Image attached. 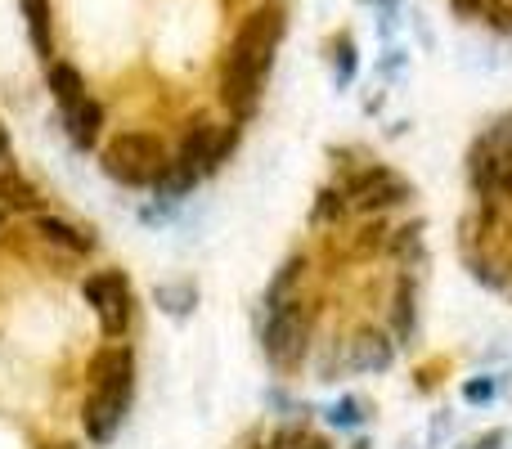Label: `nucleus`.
I'll return each instance as SVG.
<instances>
[{
	"instance_id": "nucleus-1",
	"label": "nucleus",
	"mask_w": 512,
	"mask_h": 449,
	"mask_svg": "<svg viewBox=\"0 0 512 449\" xmlns=\"http://www.w3.org/2000/svg\"><path fill=\"white\" fill-rule=\"evenodd\" d=\"M310 306H315V301L297 297V292L283 297L279 306H270V319H265L261 342H265V355H270L274 369L292 373V369L306 364V355H310V315H315Z\"/></svg>"
},
{
	"instance_id": "nucleus-2",
	"label": "nucleus",
	"mask_w": 512,
	"mask_h": 449,
	"mask_svg": "<svg viewBox=\"0 0 512 449\" xmlns=\"http://www.w3.org/2000/svg\"><path fill=\"white\" fill-rule=\"evenodd\" d=\"M162 162H167V140H162L158 131H122L108 140L99 167L122 189H149Z\"/></svg>"
},
{
	"instance_id": "nucleus-3",
	"label": "nucleus",
	"mask_w": 512,
	"mask_h": 449,
	"mask_svg": "<svg viewBox=\"0 0 512 449\" xmlns=\"http://www.w3.org/2000/svg\"><path fill=\"white\" fill-rule=\"evenodd\" d=\"M279 36H283V14H279V5H270V0H265V5H256L252 14L239 23L225 63L252 72V77H270L274 50H279Z\"/></svg>"
},
{
	"instance_id": "nucleus-4",
	"label": "nucleus",
	"mask_w": 512,
	"mask_h": 449,
	"mask_svg": "<svg viewBox=\"0 0 512 449\" xmlns=\"http://www.w3.org/2000/svg\"><path fill=\"white\" fill-rule=\"evenodd\" d=\"M81 297H86V306L95 310L104 337L117 342V337L131 333L135 297H131V283H126L122 270H90L86 279H81Z\"/></svg>"
},
{
	"instance_id": "nucleus-5",
	"label": "nucleus",
	"mask_w": 512,
	"mask_h": 449,
	"mask_svg": "<svg viewBox=\"0 0 512 449\" xmlns=\"http://www.w3.org/2000/svg\"><path fill=\"white\" fill-rule=\"evenodd\" d=\"M86 382H90V396L135 400V346H126V342L99 346L86 364Z\"/></svg>"
},
{
	"instance_id": "nucleus-6",
	"label": "nucleus",
	"mask_w": 512,
	"mask_h": 449,
	"mask_svg": "<svg viewBox=\"0 0 512 449\" xmlns=\"http://www.w3.org/2000/svg\"><path fill=\"white\" fill-rule=\"evenodd\" d=\"M468 185L477 198H490V203L512 207V158L486 149V144H472L468 153Z\"/></svg>"
},
{
	"instance_id": "nucleus-7",
	"label": "nucleus",
	"mask_w": 512,
	"mask_h": 449,
	"mask_svg": "<svg viewBox=\"0 0 512 449\" xmlns=\"http://www.w3.org/2000/svg\"><path fill=\"white\" fill-rule=\"evenodd\" d=\"M216 95H221V108L230 113V122L248 126L261 108L265 95V77H252V72L234 68V63H221V81H216Z\"/></svg>"
},
{
	"instance_id": "nucleus-8",
	"label": "nucleus",
	"mask_w": 512,
	"mask_h": 449,
	"mask_svg": "<svg viewBox=\"0 0 512 449\" xmlns=\"http://www.w3.org/2000/svg\"><path fill=\"white\" fill-rule=\"evenodd\" d=\"M409 198H414L409 180H400L396 171H387V176H378L364 194L351 198V221H364V216H391V212H400V207H409Z\"/></svg>"
},
{
	"instance_id": "nucleus-9",
	"label": "nucleus",
	"mask_w": 512,
	"mask_h": 449,
	"mask_svg": "<svg viewBox=\"0 0 512 449\" xmlns=\"http://www.w3.org/2000/svg\"><path fill=\"white\" fill-rule=\"evenodd\" d=\"M32 234L41 238L45 247L63 252V256H95V252H99V238L90 234V229H81V225L63 221V216H50V212H36Z\"/></svg>"
},
{
	"instance_id": "nucleus-10",
	"label": "nucleus",
	"mask_w": 512,
	"mask_h": 449,
	"mask_svg": "<svg viewBox=\"0 0 512 449\" xmlns=\"http://www.w3.org/2000/svg\"><path fill=\"white\" fill-rule=\"evenodd\" d=\"M387 324L396 346H409L418 337V274L400 270L391 283V306H387Z\"/></svg>"
},
{
	"instance_id": "nucleus-11",
	"label": "nucleus",
	"mask_w": 512,
	"mask_h": 449,
	"mask_svg": "<svg viewBox=\"0 0 512 449\" xmlns=\"http://www.w3.org/2000/svg\"><path fill=\"white\" fill-rule=\"evenodd\" d=\"M126 414H131V400H122V396H86V405H81V432H86L90 445H108L117 432H122Z\"/></svg>"
},
{
	"instance_id": "nucleus-12",
	"label": "nucleus",
	"mask_w": 512,
	"mask_h": 449,
	"mask_svg": "<svg viewBox=\"0 0 512 449\" xmlns=\"http://www.w3.org/2000/svg\"><path fill=\"white\" fill-rule=\"evenodd\" d=\"M346 364L351 373H382L396 364V342L382 328H360L355 342H346Z\"/></svg>"
},
{
	"instance_id": "nucleus-13",
	"label": "nucleus",
	"mask_w": 512,
	"mask_h": 449,
	"mask_svg": "<svg viewBox=\"0 0 512 449\" xmlns=\"http://www.w3.org/2000/svg\"><path fill=\"white\" fill-rule=\"evenodd\" d=\"M104 126H108V108H104V99H95V95H86L72 113H63V131H68V140L77 144L81 153H95Z\"/></svg>"
},
{
	"instance_id": "nucleus-14",
	"label": "nucleus",
	"mask_w": 512,
	"mask_h": 449,
	"mask_svg": "<svg viewBox=\"0 0 512 449\" xmlns=\"http://www.w3.org/2000/svg\"><path fill=\"white\" fill-rule=\"evenodd\" d=\"M198 180H203L198 167H189V162H180V158H167L158 167V176H153L149 189L158 194V203H185V198L198 189Z\"/></svg>"
},
{
	"instance_id": "nucleus-15",
	"label": "nucleus",
	"mask_w": 512,
	"mask_h": 449,
	"mask_svg": "<svg viewBox=\"0 0 512 449\" xmlns=\"http://www.w3.org/2000/svg\"><path fill=\"white\" fill-rule=\"evenodd\" d=\"M0 207H5V212H41L45 194L36 180L23 176V171L0 167Z\"/></svg>"
},
{
	"instance_id": "nucleus-16",
	"label": "nucleus",
	"mask_w": 512,
	"mask_h": 449,
	"mask_svg": "<svg viewBox=\"0 0 512 449\" xmlns=\"http://www.w3.org/2000/svg\"><path fill=\"white\" fill-rule=\"evenodd\" d=\"M45 77H50V95H54V104H59V117L72 113V108L90 95L86 77H81L72 63H63V59H50V72H45Z\"/></svg>"
},
{
	"instance_id": "nucleus-17",
	"label": "nucleus",
	"mask_w": 512,
	"mask_h": 449,
	"mask_svg": "<svg viewBox=\"0 0 512 449\" xmlns=\"http://www.w3.org/2000/svg\"><path fill=\"white\" fill-rule=\"evenodd\" d=\"M23 18H27V32H32V45L45 63L54 59V9L50 0H23Z\"/></svg>"
},
{
	"instance_id": "nucleus-18",
	"label": "nucleus",
	"mask_w": 512,
	"mask_h": 449,
	"mask_svg": "<svg viewBox=\"0 0 512 449\" xmlns=\"http://www.w3.org/2000/svg\"><path fill=\"white\" fill-rule=\"evenodd\" d=\"M310 221L315 225H346L351 221V198H346L342 185H324L315 198V207H310Z\"/></svg>"
},
{
	"instance_id": "nucleus-19",
	"label": "nucleus",
	"mask_w": 512,
	"mask_h": 449,
	"mask_svg": "<svg viewBox=\"0 0 512 449\" xmlns=\"http://www.w3.org/2000/svg\"><path fill=\"white\" fill-rule=\"evenodd\" d=\"M306 252H292L288 261L274 270V279H270V288H265V306H279L283 297H292V288L301 283V274H306Z\"/></svg>"
},
{
	"instance_id": "nucleus-20",
	"label": "nucleus",
	"mask_w": 512,
	"mask_h": 449,
	"mask_svg": "<svg viewBox=\"0 0 512 449\" xmlns=\"http://www.w3.org/2000/svg\"><path fill=\"white\" fill-rule=\"evenodd\" d=\"M387 256L391 261H418L423 256V221H409V225H396L387 234Z\"/></svg>"
},
{
	"instance_id": "nucleus-21",
	"label": "nucleus",
	"mask_w": 512,
	"mask_h": 449,
	"mask_svg": "<svg viewBox=\"0 0 512 449\" xmlns=\"http://www.w3.org/2000/svg\"><path fill=\"white\" fill-rule=\"evenodd\" d=\"M324 418L333 427H346V432H355V427L369 423V405H364V400H355V396H342V400H333V405H328Z\"/></svg>"
},
{
	"instance_id": "nucleus-22",
	"label": "nucleus",
	"mask_w": 512,
	"mask_h": 449,
	"mask_svg": "<svg viewBox=\"0 0 512 449\" xmlns=\"http://www.w3.org/2000/svg\"><path fill=\"white\" fill-rule=\"evenodd\" d=\"M499 391H504V378H490V373H486V378H468V382H463V400H468V405H495V400H499Z\"/></svg>"
},
{
	"instance_id": "nucleus-23",
	"label": "nucleus",
	"mask_w": 512,
	"mask_h": 449,
	"mask_svg": "<svg viewBox=\"0 0 512 449\" xmlns=\"http://www.w3.org/2000/svg\"><path fill=\"white\" fill-rule=\"evenodd\" d=\"M158 301H162V310H171V315L185 319L189 310H194V288H189V283H162Z\"/></svg>"
},
{
	"instance_id": "nucleus-24",
	"label": "nucleus",
	"mask_w": 512,
	"mask_h": 449,
	"mask_svg": "<svg viewBox=\"0 0 512 449\" xmlns=\"http://www.w3.org/2000/svg\"><path fill=\"white\" fill-rule=\"evenodd\" d=\"M355 72H360V59H355V45L351 41H342L337 45V63H333V77H337V86H351L355 81Z\"/></svg>"
},
{
	"instance_id": "nucleus-25",
	"label": "nucleus",
	"mask_w": 512,
	"mask_h": 449,
	"mask_svg": "<svg viewBox=\"0 0 512 449\" xmlns=\"http://www.w3.org/2000/svg\"><path fill=\"white\" fill-rule=\"evenodd\" d=\"M504 445H508V432H504V427H495V432L477 436V441H472L468 449H504Z\"/></svg>"
},
{
	"instance_id": "nucleus-26",
	"label": "nucleus",
	"mask_w": 512,
	"mask_h": 449,
	"mask_svg": "<svg viewBox=\"0 0 512 449\" xmlns=\"http://www.w3.org/2000/svg\"><path fill=\"white\" fill-rule=\"evenodd\" d=\"M450 9L459 18H481L486 14V0H450Z\"/></svg>"
},
{
	"instance_id": "nucleus-27",
	"label": "nucleus",
	"mask_w": 512,
	"mask_h": 449,
	"mask_svg": "<svg viewBox=\"0 0 512 449\" xmlns=\"http://www.w3.org/2000/svg\"><path fill=\"white\" fill-rule=\"evenodd\" d=\"M9 158H14V144H9L5 122H0V167H9Z\"/></svg>"
},
{
	"instance_id": "nucleus-28",
	"label": "nucleus",
	"mask_w": 512,
	"mask_h": 449,
	"mask_svg": "<svg viewBox=\"0 0 512 449\" xmlns=\"http://www.w3.org/2000/svg\"><path fill=\"white\" fill-rule=\"evenodd\" d=\"M301 449H333V445H328L324 436H315V432H310V436H306V445H301Z\"/></svg>"
},
{
	"instance_id": "nucleus-29",
	"label": "nucleus",
	"mask_w": 512,
	"mask_h": 449,
	"mask_svg": "<svg viewBox=\"0 0 512 449\" xmlns=\"http://www.w3.org/2000/svg\"><path fill=\"white\" fill-rule=\"evenodd\" d=\"M45 449H81V445H72V441H63V445H45Z\"/></svg>"
},
{
	"instance_id": "nucleus-30",
	"label": "nucleus",
	"mask_w": 512,
	"mask_h": 449,
	"mask_svg": "<svg viewBox=\"0 0 512 449\" xmlns=\"http://www.w3.org/2000/svg\"><path fill=\"white\" fill-rule=\"evenodd\" d=\"M351 449H369V441H355V445H351Z\"/></svg>"
},
{
	"instance_id": "nucleus-31",
	"label": "nucleus",
	"mask_w": 512,
	"mask_h": 449,
	"mask_svg": "<svg viewBox=\"0 0 512 449\" xmlns=\"http://www.w3.org/2000/svg\"><path fill=\"white\" fill-rule=\"evenodd\" d=\"M0 229H5V207H0Z\"/></svg>"
},
{
	"instance_id": "nucleus-32",
	"label": "nucleus",
	"mask_w": 512,
	"mask_h": 449,
	"mask_svg": "<svg viewBox=\"0 0 512 449\" xmlns=\"http://www.w3.org/2000/svg\"><path fill=\"white\" fill-rule=\"evenodd\" d=\"M508 292H512V288H508Z\"/></svg>"
}]
</instances>
